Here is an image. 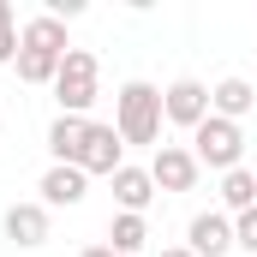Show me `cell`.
Listing matches in <instances>:
<instances>
[{
    "instance_id": "10",
    "label": "cell",
    "mask_w": 257,
    "mask_h": 257,
    "mask_svg": "<svg viewBox=\"0 0 257 257\" xmlns=\"http://www.w3.org/2000/svg\"><path fill=\"white\" fill-rule=\"evenodd\" d=\"M257 108V90H251V78H221V84H209V114H221V120H245Z\"/></svg>"
},
{
    "instance_id": "11",
    "label": "cell",
    "mask_w": 257,
    "mask_h": 257,
    "mask_svg": "<svg viewBox=\"0 0 257 257\" xmlns=\"http://www.w3.org/2000/svg\"><path fill=\"white\" fill-rule=\"evenodd\" d=\"M114 203H120V215H144L150 203H156V180H150V168H120L114 174Z\"/></svg>"
},
{
    "instance_id": "14",
    "label": "cell",
    "mask_w": 257,
    "mask_h": 257,
    "mask_svg": "<svg viewBox=\"0 0 257 257\" xmlns=\"http://www.w3.org/2000/svg\"><path fill=\"white\" fill-rule=\"evenodd\" d=\"M144 239H150V221H144V215H114V221H108V251L138 257Z\"/></svg>"
},
{
    "instance_id": "8",
    "label": "cell",
    "mask_w": 257,
    "mask_h": 257,
    "mask_svg": "<svg viewBox=\"0 0 257 257\" xmlns=\"http://www.w3.org/2000/svg\"><path fill=\"white\" fill-rule=\"evenodd\" d=\"M186 245L197 257H227L233 251V221L221 209H203V215H192V227H186Z\"/></svg>"
},
{
    "instance_id": "4",
    "label": "cell",
    "mask_w": 257,
    "mask_h": 257,
    "mask_svg": "<svg viewBox=\"0 0 257 257\" xmlns=\"http://www.w3.org/2000/svg\"><path fill=\"white\" fill-rule=\"evenodd\" d=\"M197 156L186 144H156V156H150V180H156V192H192L197 186Z\"/></svg>"
},
{
    "instance_id": "17",
    "label": "cell",
    "mask_w": 257,
    "mask_h": 257,
    "mask_svg": "<svg viewBox=\"0 0 257 257\" xmlns=\"http://www.w3.org/2000/svg\"><path fill=\"white\" fill-rule=\"evenodd\" d=\"M162 257H197V251H192V245H168Z\"/></svg>"
},
{
    "instance_id": "9",
    "label": "cell",
    "mask_w": 257,
    "mask_h": 257,
    "mask_svg": "<svg viewBox=\"0 0 257 257\" xmlns=\"http://www.w3.org/2000/svg\"><path fill=\"white\" fill-rule=\"evenodd\" d=\"M6 239L24 245V251H36V245L48 239V203H42V197H36V203H12V209H6Z\"/></svg>"
},
{
    "instance_id": "5",
    "label": "cell",
    "mask_w": 257,
    "mask_h": 257,
    "mask_svg": "<svg viewBox=\"0 0 257 257\" xmlns=\"http://www.w3.org/2000/svg\"><path fill=\"white\" fill-rule=\"evenodd\" d=\"M162 114L174 120V126L197 132L209 120V84H197V78H174L168 90H162Z\"/></svg>"
},
{
    "instance_id": "2",
    "label": "cell",
    "mask_w": 257,
    "mask_h": 257,
    "mask_svg": "<svg viewBox=\"0 0 257 257\" xmlns=\"http://www.w3.org/2000/svg\"><path fill=\"white\" fill-rule=\"evenodd\" d=\"M96 84H102V60L90 54V48H66L60 60V78H54V102H60V114H90V102H96Z\"/></svg>"
},
{
    "instance_id": "7",
    "label": "cell",
    "mask_w": 257,
    "mask_h": 257,
    "mask_svg": "<svg viewBox=\"0 0 257 257\" xmlns=\"http://www.w3.org/2000/svg\"><path fill=\"white\" fill-rule=\"evenodd\" d=\"M36 192H42L48 209H72V203H84V197H90V174H84V168H72V162H54V168L42 174V186H36Z\"/></svg>"
},
{
    "instance_id": "6",
    "label": "cell",
    "mask_w": 257,
    "mask_h": 257,
    "mask_svg": "<svg viewBox=\"0 0 257 257\" xmlns=\"http://www.w3.org/2000/svg\"><path fill=\"white\" fill-rule=\"evenodd\" d=\"M78 168H84V174H108V180H114V174L126 168V144H120V132L90 120V132H84V150H78Z\"/></svg>"
},
{
    "instance_id": "13",
    "label": "cell",
    "mask_w": 257,
    "mask_h": 257,
    "mask_svg": "<svg viewBox=\"0 0 257 257\" xmlns=\"http://www.w3.org/2000/svg\"><path fill=\"white\" fill-rule=\"evenodd\" d=\"M221 209H227V215H245V209H257V174H251V168L221 174Z\"/></svg>"
},
{
    "instance_id": "15",
    "label": "cell",
    "mask_w": 257,
    "mask_h": 257,
    "mask_svg": "<svg viewBox=\"0 0 257 257\" xmlns=\"http://www.w3.org/2000/svg\"><path fill=\"white\" fill-rule=\"evenodd\" d=\"M18 60V24H12V6L0 0V66Z\"/></svg>"
},
{
    "instance_id": "1",
    "label": "cell",
    "mask_w": 257,
    "mask_h": 257,
    "mask_svg": "<svg viewBox=\"0 0 257 257\" xmlns=\"http://www.w3.org/2000/svg\"><path fill=\"white\" fill-rule=\"evenodd\" d=\"M162 90L156 84H144V78H132L120 84V96H114V132H120V144H156L162 138Z\"/></svg>"
},
{
    "instance_id": "18",
    "label": "cell",
    "mask_w": 257,
    "mask_h": 257,
    "mask_svg": "<svg viewBox=\"0 0 257 257\" xmlns=\"http://www.w3.org/2000/svg\"><path fill=\"white\" fill-rule=\"evenodd\" d=\"M78 257H120V251H108V245H90V251H78Z\"/></svg>"
},
{
    "instance_id": "16",
    "label": "cell",
    "mask_w": 257,
    "mask_h": 257,
    "mask_svg": "<svg viewBox=\"0 0 257 257\" xmlns=\"http://www.w3.org/2000/svg\"><path fill=\"white\" fill-rule=\"evenodd\" d=\"M233 251H251V257H257V209L233 215Z\"/></svg>"
},
{
    "instance_id": "12",
    "label": "cell",
    "mask_w": 257,
    "mask_h": 257,
    "mask_svg": "<svg viewBox=\"0 0 257 257\" xmlns=\"http://www.w3.org/2000/svg\"><path fill=\"white\" fill-rule=\"evenodd\" d=\"M84 132H90V120H78V114H60V120L48 126V156H54V162H72V168H78Z\"/></svg>"
},
{
    "instance_id": "3",
    "label": "cell",
    "mask_w": 257,
    "mask_h": 257,
    "mask_svg": "<svg viewBox=\"0 0 257 257\" xmlns=\"http://www.w3.org/2000/svg\"><path fill=\"white\" fill-rule=\"evenodd\" d=\"M192 156H197V168L233 174V168H239V156H245V132L233 126V120H221V114H209V120L192 132Z\"/></svg>"
}]
</instances>
